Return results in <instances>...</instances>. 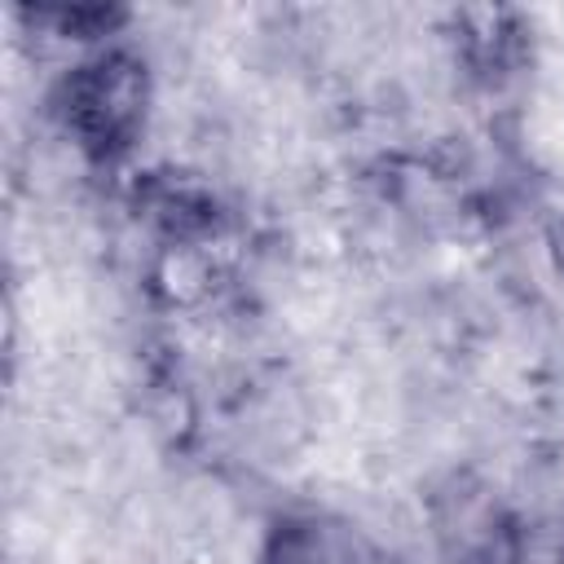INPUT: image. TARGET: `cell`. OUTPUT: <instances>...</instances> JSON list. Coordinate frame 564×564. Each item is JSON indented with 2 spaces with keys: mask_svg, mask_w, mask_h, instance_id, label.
<instances>
[{
  "mask_svg": "<svg viewBox=\"0 0 564 564\" xmlns=\"http://www.w3.org/2000/svg\"><path fill=\"white\" fill-rule=\"evenodd\" d=\"M449 44L463 75L480 88H498L524 62V18L507 4H471L449 13Z\"/></svg>",
  "mask_w": 564,
  "mask_h": 564,
  "instance_id": "3",
  "label": "cell"
},
{
  "mask_svg": "<svg viewBox=\"0 0 564 564\" xmlns=\"http://www.w3.org/2000/svg\"><path fill=\"white\" fill-rule=\"evenodd\" d=\"M256 564H366L352 529L326 511H278L260 538Z\"/></svg>",
  "mask_w": 564,
  "mask_h": 564,
  "instance_id": "5",
  "label": "cell"
},
{
  "mask_svg": "<svg viewBox=\"0 0 564 564\" xmlns=\"http://www.w3.org/2000/svg\"><path fill=\"white\" fill-rule=\"evenodd\" d=\"M154 110V75L141 48L115 40L79 53L48 93V115L62 137L93 163H123L145 137Z\"/></svg>",
  "mask_w": 564,
  "mask_h": 564,
  "instance_id": "1",
  "label": "cell"
},
{
  "mask_svg": "<svg viewBox=\"0 0 564 564\" xmlns=\"http://www.w3.org/2000/svg\"><path fill=\"white\" fill-rule=\"evenodd\" d=\"M216 238H159L145 260V291L167 313H194L220 291V251Z\"/></svg>",
  "mask_w": 564,
  "mask_h": 564,
  "instance_id": "4",
  "label": "cell"
},
{
  "mask_svg": "<svg viewBox=\"0 0 564 564\" xmlns=\"http://www.w3.org/2000/svg\"><path fill=\"white\" fill-rule=\"evenodd\" d=\"M423 524L436 564H529L520 507L476 467H449L432 480Z\"/></svg>",
  "mask_w": 564,
  "mask_h": 564,
  "instance_id": "2",
  "label": "cell"
}]
</instances>
